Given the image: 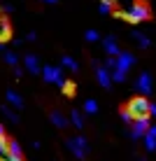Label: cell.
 Wrapping results in <instances>:
<instances>
[{
  "mask_svg": "<svg viewBox=\"0 0 156 161\" xmlns=\"http://www.w3.org/2000/svg\"><path fill=\"white\" fill-rule=\"evenodd\" d=\"M65 147L70 149V154L72 157H77V159H86V154H89V140L84 136H72L65 140Z\"/></svg>",
  "mask_w": 156,
  "mask_h": 161,
  "instance_id": "1",
  "label": "cell"
},
{
  "mask_svg": "<svg viewBox=\"0 0 156 161\" xmlns=\"http://www.w3.org/2000/svg\"><path fill=\"white\" fill-rule=\"evenodd\" d=\"M121 16H124L126 21H131V24H137V21L149 19V7H147L144 3H133L131 7H128L124 14H121Z\"/></svg>",
  "mask_w": 156,
  "mask_h": 161,
  "instance_id": "2",
  "label": "cell"
},
{
  "mask_svg": "<svg viewBox=\"0 0 156 161\" xmlns=\"http://www.w3.org/2000/svg\"><path fill=\"white\" fill-rule=\"evenodd\" d=\"M128 112L133 114V117H149V101L144 96H135V98H131V103H128Z\"/></svg>",
  "mask_w": 156,
  "mask_h": 161,
  "instance_id": "3",
  "label": "cell"
},
{
  "mask_svg": "<svg viewBox=\"0 0 156 161\" xmlns=\"http://www.w3.org/2000/svg\"><path fill=\"white\" fill-rule=\"evenodd\" d=\"M42 77H44V82H49V84H56L61 89L65 86V77H63V73H61V68H56V65H44L42 68Z\"/></svg>",
  "mask_w": 156,
  "mask_h": 161,
  "instance_id": "4",
  "label": "cell"
},
{
  "mask_svg": "<svg viewBox=\"0 0 156 161\" xmlns=\"http://www.w3.org/2000/svg\"><path fill=\"white\" fill-rule=\"evenodd\" d=\"M149 117H137V119H133V124H131V138L133 140H140V138L147 136V131H149Z\"/></svg>",
  "mask_w": 156,
  "mask_h": 161,
  "instance_id": "5",
  "label": "cell"
},
{
  "mask_svg": "<svg viewBox=\"0 0 156 161\" xmlns=\"http://www.w3.org/2000/svg\"><path fill=\"white\" fill-rule=\"evenodd\" d=\"M135 89L142 93V96H149V93L154 91V82H152V75L149 73H140L135 80Z\"/></svg>",
  "mask_w": 156,
  "mask_h": 161,
  "instance_id": "6",
  "label": "cell"
},
{
  "mask_svg": "<svg viewBox=\"0 0 156 161\" xmlns=\"http://www.w3.org/2000/svg\"><path fill=\"white\" fill-rule=\"evenodd\" d=\"M114 58H116V68L124 70V73H128V70L135 65V56H133L131 52H119Z\"/></svg>",
  "mask_w": 156,
  "mask_h": 161,
  "instance_id": "7",
  "label": "cell"
},
{
  "mask_svg": "<svg viewBox=\"0 0 156 161\" xmlns=\"http://www.w3.org/2000/svg\"><path fill=\"white\" fill-rule=\"evenodd\" d=\"M24 68L28 70L30 75H40L42 73V65H40V61H37L35 54H26L24 56Z\"/></svg>",
  "mask_w": 156,
  "mask_h": 161,
  "instance_id": "8",
  "label": "cell"
},
{
  "mask_svg": "<svg viewBox=\"0 0 156 161\" xmlns=\"http://www.w3.org/2000/svg\"><path fill=\"white\" fill-rule=\"evenodd\" d=\"M96 80H98V84L103 86V89H110V86H112V73H110L105 65L96 68Z\"/></svg>",
  "mask_w": 156,
  "mask_h": 161,
  "instance_id": "9",
  "label": "cell"
},
{
  "mask_svg": "<svg viewBox=\"0 0 156 161\" xmlns=\"http://www.w3.org/2000/svg\"><path fill=\"white\" fill-rule=\"evenodd\" d=\"M103 47H105V54H107V56H116V54L121 52L114 35H107V37H105V40H103Z\"/></svg>",
  "mask_w": 156,
  "mask_h": 161,
  "instance_id": "10",
  "label": "cell"
},
{
  "mask_svg": "<svg viewBox=\"0 0 156 161\" xmlns=\"http://www.w3.org/2000/svg\"><path fill=\"white\" fill-rule=\"evenodd\" d=\"M49 121H51L56 129H68V117H65L63 112H58V110L49 112Z\"/></svg>",
  "mask_w": 156,
  "mask_h": 161,
  "instance_id": "11",
  "label": "cell"
},
{
  "mask_svg": "<svg viewBox=\"0 0 156 161\" xmlns=\"http://www.w3.org/2000/svg\"><path fill=\"white\" fill-rule=\"evenodd\" d=\"M5 98H7V105H12L14 110H21V108H24V98H21L14 89H9V91L5 93Z\"/></svg>",
  "mask_w": 156,
  "mask_h": 161,
  "instance_id": "12",
  "label": "cell"
},
{
  "mask_svg": "<svg viewBox=\"0 0 156 161\" xmlns=\"http://www.w3.org/2000/svg\"><path fill=\"white\" fill-rule=\"evenodd\" d=\"M9 33H12V28H9V21L5 14H0V42L9 40Z\"/></svg>",
  "mask_w": 156,
  "mask_h": 161,
  "instance_id": "13",
  "label": "cell"
},
{
  "mask_svg": "<svg viewBox=\"0 0 156 161\" xmlns=\"http://www.w3.org/2000/svg\"><path fill=\"white\" fill-rule=\"evenodd\" d=\"M70 124L75 129H84V112L79 110H70Z\"/></svg>",
  "mask_w": 156,
  "mask_h": 161,
  "instance_id": "14",
  "label": "cell"
},
{
  "mask_svg": "<svg viewBox=\"0 0 156 161\" xmlns=\"http://www.w3.org/2000/svg\"><path fill=\"white\" fill-rule=\"evenodd\" d=\"M61 65H63V68H68L70 73H77V70H79V63H77L72 56H61Z\"/></svg>",
  "mask_w": 156,
  "mask_h": 161,
  "instance_id": "15",
  "label": "cell"
},
{
  "mask_svg": "<svg viewBox=\"0 0 156 161\" xmlns=\"http://www.w3.org/2000/svg\"><path fill=\"white\" fill-rule=\"evenodd\" d=\"M133 37H135V42L140 44L142 49H149V47H152V40H149L144 33H137V31H135V33H133Z\"/></svg>",
  "mask_w": 156,
  "mask_h": 161,
  "instance_id": "16",
  "label": "cell"
},
{
  "mask_svg": "<svg viewBox=\"0 0 156 161\" xmlns=\"http://www.w3.org/2000/svg\"><path fill=\"white\" fill-rule=\"evenodd\" d=\"M0 112H3L9 121H12V124H16V121H19V114L12 110V105H3V108H0Z\"/></svg>",
  "mask_w": 156,
  "mask_h": 161,
  "instance_id": "17",
  "label": "cell"
},
{
  "mask_svg": "<svg viewBox=\"0 0 156 161\" xmlns=\"http://www.w3.org/2000/svg\"><path fill=\"white\" fill-rule=\"evenodd\" d=\"M3 58H5V63H7V65H14V68H16V63H19V56H16L12 49H5V52H3Z\"/></svg>",
  "mask_w": 156,
  "mask_h": 161,
  "instance_id": "18",
  "label": "cell"
},
{
  "mask_svg": "<svg viewBox=\"0 0 156 161\" xmlns=\"http://www.w3.org/2000/svg\"><path fill=\"white\" fill-rule=\"evenodd\" d=\"M98 12H100V14H112V12H114V3H112V0H100Z\"/></svg>",
  "mask_w": 156,
  "mask_h": 161,
  "instance_id": "19",
  "label": "cell"
},
{
  "mask_svg": "<svg viewBox=\"0 0 156 161\" xmlns=\"http://www.w3.org/2000/svg\"><path fill=\"white\" fill-rule=\"evenodd\" d=\"M84 112L86 114H96L98 112V103L93 101V98H86V101H84Z\"/></svg>",
  "mask_w": 156,
  "mask_h": 161,
  "instance_id": "20",
  "label": "cell"
},
{
  "mask_svg": "<svg viewBox=\"0 0 156 161\" xmlns=\"http://www.w3.org/2000/svg\"><path fill=\"white\" fill-rule=\"evenodd\" d=\"M7 154H9V138H0V161H3L5 157H7Z\"/></svg>",
  "mask_w": 156,
  "mask_h": 161,
  "instance_id": "21",
  "label": "cell"
},
{
  "mask_svg": "<svg viewBox=\"0 0 156 161\" xmlns=\"http://www.w3.org/2000/svg\"><path fill=\"white\" fill-rule=\"evenodd\" d=\"M142 140H144V147H147V152H156V138H154V136H149V133H147Z\"/></svg>",
  "mask_w": 156,
  "mask_h": 161,
  "instance_id": "22",
  "label": "cell"
},
{
  "mask_svg": "<svg viewBox=\"0 0 156 161\" xmlns=\"http://www.w3.org/2000/svg\"><path fill=\"white\" fill-rule=\"evenodd\" d=\"M126 75H128V73H124V70H119V68H114V70H112V82H126Z\"/></svg>",
  "mask_w": 156,
  "mask_h": 161,
  "instance_id": "23",
  "label": "cell"
},
{
  "mask_svg": "<svg viewBox=\"0 0 156 161\" xmlns=\"http://www.w3.org/2000/svg\"><path fill=\"white\" fill-rule=\"evenodd\" d=\"M9 154H14V157H21V154H24L21 152V145L16 140H9Z\"/></svg>",
  "mask_w": 156,
  "mask_h": 161,
  "instance_id": "24",
  "label": "cell"
},
{
  "mask_svg": "<svg viewBox=\"0 0 156 161\" xmlns=\"http://www.w3.org/2000/svg\"><path fill=\"white\" fill-rule=\"evenodd\" d=\"M84 37H86V42H98V40H100V35H98V31H96V28H89Z\"/></svg>",
  "mask_w": 156,
  "mask_h": 161,
  "instance_id": "25",
  "label": "cell"
},
{
  "mask_svg": "<svg viewBox=\"0 0 156 161\" xmlns=\"http://www.w3.org/2000/svg\"><path fill=\"white\" fill-rule=\"evenodd\" d=\"M119 117H121V121H124V124H133V119H135L131 112H128V110H121V112H119Z\"/></svg>",
  "mask_w": 156,
  "mask_h": 161,
  "instance_id": "26",
  "label": "cell"
},
{
  "mask_svg": "<svg viewBox=\"0 0 156 161\" xmlns=\"http://www.w3.org/2000/svg\"><path fill=\"white\" fill-rule=\"evenodd\" d=\"M105 68L112 73V70L116 68V58H114V56H107V58H105Z\"/></svg>",
  "mask_w": 156,
  "mask_h": 161,
  "instance_id": "27",
  "label": "cell"
},
{
  "mask_svg": "<svg viewBox=\"0 0 156 161\" xmlns=\"http://www.w3.org/2000/svg\"><path fill=\"white\" fill-rule=\"evenodd\" d=\"M63 91H65V93H68V96H75V93H72V91H75V84H70V82H65V86H63Z\"/></svg>",
  "mask_w": 156,
  "mask_h": 161,
  "instance_id": "28",
  "label": "cell"
},
{
  "mask_svg": "<svg viewBox=\"0 0 156 161\" xmlns=\"http://www.w3.org/2000/svg\"><path fill=\"white\" fill-rule=\"evenodd\" d=\"M3 161H24V157H14V154H7Z\"/></svg>",
  "mask_w": 156,
  "mask_h": 161,
  "instance_id": "29",
  "label": "cell"
},
{
  "mask_svg": "<svg viewBox=\"0 0 156 161\" xmlns=\"http://www.w3.org/2000/svg\"><path fill=\"white\" fill-rule=\"evenodd\" d=\"M14 77H16V80H21V77H24V68L16 65V68H14Z\"/></svg>",
  "mask_w": 156,
  "mask_h": 161,
  "instance_id": "30",
  "label": "cell"
},
{
  "mask_svg": "<svg viewBox=\"0 0 156 161\" xmlns=\"http://www.w3.org/2000/svg\"><path fill=\"white\" fill-rule=\"evenodd\" d=\"M26 40H28V42H35V40H37V33H35V31H30L28 35H26Z\"/></svg>",
  "mask_w": 156,
  "mask_h": 161,
  "instance_id": "31",
  "label": "cell"
},
{
  "mask_svg": "<svg viewBox=\"0 0 156 161\" xmlns=\"http://www.w3.org/2000/svg\"><path fill=\"white\" fill-rule=\"evenodd\" d=\"M149 117H156V103H149Z\"/></svg>",
  "mask_w": 156,
  "mask_h": 161,
  "instance_id": "32",
  "label": "cell"
},
{
  "mask_svg": "<svg viewBox=\"0 0 156 161\" xmlns=\"http://www.w3.org/2000/svg\"><path fill=\"white\" fill-rule=\"evenodd\" d=\"M147 133H149V136H154V138H156V124H154V126H149V131H147Z\"/></svg>",
  "mask_w": 156,
  "mask_h": 161,
  "instance_id": "33",
  "label": "cell"
},
{
  "mask_svg": "<svg viewBox=\"0 0 156 161\" xmlns=\"http://www.w3.org/2000/svg\"><path fill=\"white\" fill-rule=\"evenodd\" d=\"M40 3H44V5H56L58 0H40Z\"/></svg>",
  "mask_w": 156,
  "mask_h": 161,
  "instance_id": "34",
  "label": "cell"
},
{
  "mask_svg": "<svg viewBox=\"0 0 156 161\" xmlns=\"http://www.w3.org/2000/svg\"><path fill=\"white\" fill-rule=\"evenodd\" d=\"M3 136H5V126L0 124V138H3Z\"/></svg>",
  "mask_w": 156,
  "mask_h": 161,
  "instance_id": "35",
  "label": "cell"
},
{
  "mask_svg": "<svg viewBox=\"0 0 156 161\" xmlns=\"http://www.w3.org/2000/svg\"><path fill=\"white\" fill-rule=\"evenodd\" d=\"M135 161H147V159H135Z\"/></svg>",
  "mask_w": 156,
  "mask_h": 161,
  "instance_id": "36",
  "label": "cell"
}]
</instances>
